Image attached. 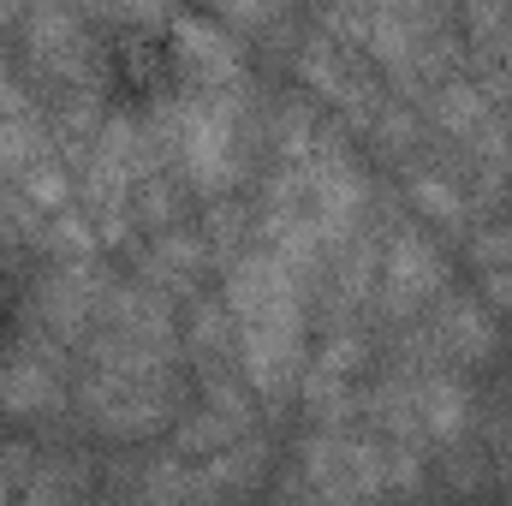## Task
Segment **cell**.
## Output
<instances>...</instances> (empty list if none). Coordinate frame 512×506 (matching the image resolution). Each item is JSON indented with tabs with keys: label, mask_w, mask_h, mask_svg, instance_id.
<instances>
[{
	"label": "cell",
	"mask_w": 512,
	"mask_h": 506,
	"mask_svg": "<svg viewBox=\"0 0 512 506\" xmlns=\"http://www.w3.org/2000/svg\"><path fill=\"white\" fill-rule=\"evenodd\" d=\"M102 60H108V90H114L120 102H155V96L173 84L179 42H173V30L155 24V18H120V24H108Z\"/></svg>",
	"instance_id": "obj_1"
},
{
	"label": "cell",
	"mask_w": 512,
	"mask_h": 506,
	"mask_svg": "<svg viewBox=\"0 0 512 506\" xmlns=\"http://www.w3.org/2000/svg\"><path fill=\"white\" fill-rule=\"evenodd\" d=\"M6 328H12V310H6V304H0V334H6Z\"/></svg>",
	"instance_id": "obj_2"
}]
</instances>
